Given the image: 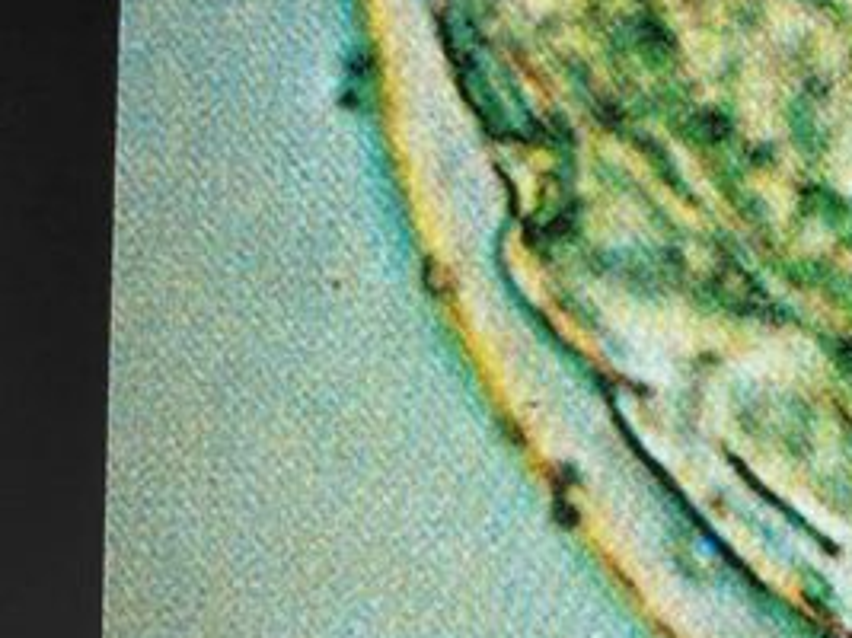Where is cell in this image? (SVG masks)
<instances>
[{"label": "cell", "instance_id": "obj_1", "mask_svg": "<svg viewBox=\"0 0 852 638\" xmlns=\"http://www.w3.org/2000/svg\"><path fill=\"white\" fill-rule=\"evenodd\" d=\"M837 358H840V364L846 367V371H852V342L840 348V355H837Z\"/></svg>", "mask_w": 852, "mask_h": 638}]
</instances>
